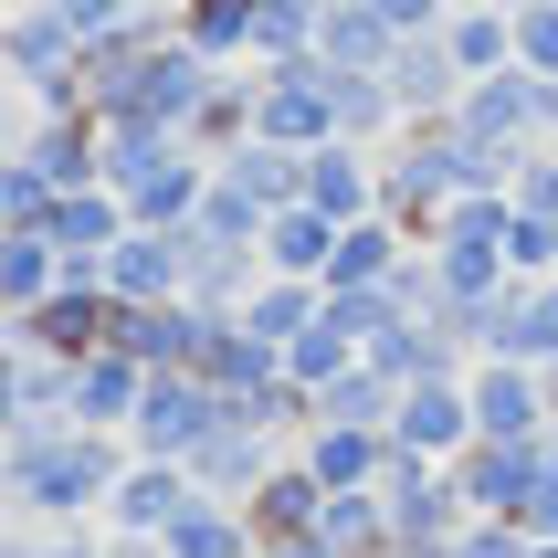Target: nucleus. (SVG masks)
<instances>
[{
    "label": "nucleus",
    "mask_w": 558,
    "mask_h": 558,
    "mask_svg": "<svg viewBox=\"0 0 558 558\" xmlns=\"http://www.w3.org/2000/svg\"><path fill=\"white\" fill-rule=\"evenodd\" d=\"M517 63L558 85V0H527V11H517Z\"/></svg>",
    "instance_id": "1"
}]
</instances>
